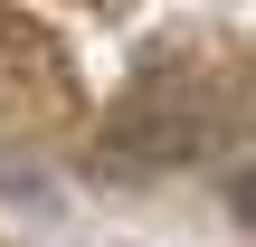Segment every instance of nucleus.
I'll return each instance as SVG.
<instances>
[{
  "label": "nucleus",
  "instance_id": "f257e3e1",
  "mask_svg": "<svg viewBox=\"0 0 256 247\" xmlns=\"http://www.w3.org/2000/svg\"><path fill=\"white\" fill-rule=\"evenodd\" d=\"M238 209H247V219H256V171H247V181H238Z\"/></svg>",
  "mask_w": 256,
  "mask_h": 247
}]
</instances>
